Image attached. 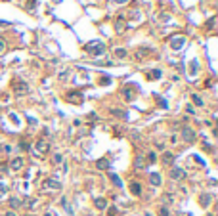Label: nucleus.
Returning <instances> with one entry per match:
<instances>
[{
	"instance_id": "2",
	"label": "nucleus",
	"mask_w": 218,
	"mask_h": 216,
	"mask_svg": "<svg viewBox=\"0 0 218 216\" xmlns=\"http://www.w3.org/2000/svg\"><path fill=\"white\" fill-rule=\"evenodd\" d=\"M44 187H46V189H52V191H58V189H61V184L56 182V180H46Z\"/></svg>"
},
{
	"instance_id": "14",
	"label": "nucleus",
	"mask_w": 218,
	"mask_h": 216,
	"mask_svg": "<svg viewBox=\"0 0 218 216\" xmlns=\"http://www.w3.org/2000/svg\"><path fill=\"white\" fill-rule=\"evenodd\" d=\"M96 207L98 209H105V201L103 199H96Z\"/></svg>"
},
{
	"instance_id": "23",
	"label": "nucleus",
	"mask_w": 218,
	"mask_h": 216,
	"mask_svg": "<svg viewBox=\"0 0 218 216\" xmlns=\"http://www.w3.org/2000/svg\"><path fill=\"white\" fill-rule=\"evenodd\" d=\"M61 161V155H54V163H59Z\"/></svg>"
},
{
	"instance_id": "22",
	"label": "nucleus",
	"mask_w": 218,
	"mask_h": 216,
	"mask_svg": "<svg viewBox=\"0 0 218 216\" xmlns=\"http://www.w3.org/2000/svg\"><path fill=\"white\" fill-rule=\"evenodd\" d=\"M4 48H6V44H4V40H0V54L4 52Z\"/></svg>"
},
{
	"instance_id": "5",
	"label": "nucleus",
	"mask_w": 218,
	"mask_h": 216,
	"mask_svg": "<svg viewBox=\"0 0 218 216\" xmlns=\"http://www.w3.org/2000/svg\"><path fill=\"white\" fill-rule=\"evenodd\" d=\"M96 166L100 168V170H105V168H109V161H107V159H100V161L96 163Z\"/></svg>"
},
{
	"instance_id": "16",
	"label": "nucleus",
	"mask_w": 218,
	"mask_h": 216,
	"mask_svg": "<svg viewBox=\"0 0 218 216\" xmlns=\"http://www.w3.org/2000/svg\"><path fill=\"white\" fill-rule=\"evenodd\" d=\"M209 203H211V197H209V195H205V197H201V205H203V207H207Z\"/></svg>"
},
{
	"instance_id": "13",
	"label": "nucleus",
	"mask_w": 218,
	"mask_h": 216,
	"mask_svg": "<svg viewBox=\"0 0 218 216\" xmlns=\"http://www.w3.org/2000/svg\"><path fill=\"white\" fill-rule=\"evenodd\" d=\"M163 161H165L167 165H170V163L174 161V155H170V153H165V157H163Z\"/></svg>"
},
{
	"instance_id": "24",
	"label": "nucleus",
	"mask_w": 218,
	"mask_h": 216,
	"mask_svg": "<svg viewBox=\"0 0 218 216\" xmlns=\"http://www.w3.org/2000/svg\"><path fill=\"white\" fill-rule=\"evenodd\" d=\"M161 216H168V210L167 209H161Z\"/></svg>"
},
{
	"instance_id": "19",
	"label": "nucleus",
	"mask_w": 218,
	"mask_h": 216,
	"mask_svg": "<svg viewBox=\"0 0 218 216\" xmlns=\"http://www.w3.org/2000/svg\"><path fill=\"white\" fill-rule=\"evenodd\" d=\"M10 203H12V207H13V209H15V207H19V205L23 203V201H19V199H12Z\"/></svg>"
},
{
	"instance_id": "3",
	"label": "nucleus",
	"mask_w": 218,
	"mask_h": 216,
	"mask_svg": "<svg viewBox=\"0 0 218 216\" xmlns=\"http://www.w3.org/2000/svg\"><path fill=\"white\" fill-rule=\"evenodd\" d=\"M182 136H184V140H186V142H193V140H195V132H193L191 128H184V130H182Z\"/></svg>"
},
{
	"instance_id": "25",
	"label": "nucleus",
	"mask_w": 218,
	"mask_h": 216,
	"mask_svg": "<svg viewBox=\"0 0 218 216\" xmlns=\"http://www.w3.org/2000/svg\"><path fill=\"white\" fill-rule=\"evenodd\" d=\"M6 216H15V214H13V212H8V214Z\"/></svg>"
},
{
	"instance_id": "9",
	"label": "nucleus",
	"mask_w": 218,
	"mask_h": 216,
	"mask_svg": "<svg viewBox=\"0 0 218 216\" xmlns=\"http://www.w3.org/2000/svg\"><path fill=\"white\" fill-rule=\"evenodd\" d=\"M37 149H39L40 153H44L46 149H48V146H46V142H44V140H40V142H37Z\"/></svg>"
},
{
	"instance_id": "1",
	"label": "nucleus",
	"mask_w": 218,
	"mask_h": 216,
	"mask_svg": "<svg viewBox=\"0 0 218 216\" xmlns=\"http://www.w3.org/2000/svg\"><path fill=\"white\" fill-rule=\"evenodd\" d=\"M84 50L88 52V54H96V56H100V54H103L105 46H103L102 42H90V44L84 46Z\"/></svg>"
},
{
	"instance_id": "10",
	"label": "nucleus",
	"mask_w": 218,
	"mask_h": 216,
	"mask_svg": "<svg viewBox=\"0 0 218 216\" xmlns=\"http://www.w3.org/2000/svg\"><path fill=\"white\" fill-rule=\"evenodd\" d=\"M67 100H69V102H80L82 96L80 94H67Z\"/></svg>"
},
{
	"instance_id": "20",
	"label": "nucleus",
	"mask_w": 218,
	"mask_h": 216,
	"mask_svg": "<svg viewBox=\"0 0 218 216\" xmlns=\"http://www.w3.org/2000/svg\"><path fill=\"white\" fill-rule=\"evenodd\" d=\"M111 113L115 115V117H124V113H122V111H119V109H113Z\"/></svg>"
},
{
	"instance_id": "18",
	"label": "nucleus",
	"mask_w": 218,
	"mask_h": 216,
	"mask_svg": "<svg viewBox=\"0 0 218 216\" xmlns=\"http://www.w3.org/2000/svg\"><path fill=\"white\" fill-rule=\"evenodd\" d=\"M191 98H193V102H195V105H203V100L199 96H191Z\"/></svg>"
},
{
	"instance_id": "15",
	"label": "nucleus",
	"mask_w": 218,
	"mask_h": 216,
	"mask_svg": "<svg viewBox=\"0 0 218 216\" xmlns=\"http://www.w3.org/2000/svg\"><path fill=\"white\" fill-rule=\"evenodd\" d=\"M111 180H113V182H115V185H119V187H121V180H119V176H117V174H111Z\"/></svg>"
},
{
	"instance_id": "4",
	"label": "nucleus",
	"mask_w": 218,
	"mask_h": 216,
	"mask_svg": "<svg viewBox=\"0 0 218 216\" xmlns=\"http://www.w3.org/2000/svg\"><path fill=\"white\" fill-rule=\"evenodd\" d=\"M170 178L172 180H182L184 178V170H182V168H172V170H170Z\"/></svg>"
},
{
	"instance_id": "21",
	"label": "nucleus",
	"mask_w": 218,
	"mask_h": 216,
	"mask_svg": "<svg viewBox=\"0 0 218 216\" xmlns=\"http://www.w3.org/2000/svg\"><path fill=\"white\" fill-rule=\"evenodd\" d=\"M126 56V52L124 50H117V57H124Z\"/></svg>"
},
{
	"instance_id": "11",
	"label": "nucleus",
	"mask_w": 218,
	"mask_h": 216,
	"mask_svg": "<svg viewBox=\"0 0 218 216\" xmlns=\"http://www.w3.org/2000/svg\"><path fill=\"white\" fill-rule=\"evenodd\" d=\"M182 44H184V37L176 38V40H174V42H172V48H174V50H178V48H180V46H182Z\"/></svg>"
},
{
	"instance_id": "17",
	"label": "nucleus",
	"mask_w": 218,
	"mask_h": 216,
	"mask_svg": "<svg viewBox=\"0 0 218 216\" xmlns=\"http://www.w3.org/2000/svg\"><path fill=\"white\" fill-rule=\"evenodd\" d=\"M115 27H117V31H119V33L122 31V17H119V19H117V23H115Z\"/></svg>"
},
{
	"instance_id": "12",
	"label": "nucleus",
	"mask_w": 218,
	"mask_h": 216,
	"mask_svg": "<svg viewBox=\"0 0 218 216\" xmlns=\"http://www.w3.org/2000/svg\"><path fill=\"white\" fill-rule=\"evenodd\" d=\"M130 189H132V193H134V195H140V193H142V189H140V184H136V182H134L132 185H130Z\"/></svg>"
},
{
	"instance_id": "8",
	"label": "nucleus",
	"mask_w": 218,
	"mask_h": 216,
	"mask_svg": "<svg viewBox=\"0 0 218 216\" xmlns=\"http://www.w3.org/2000/svg\"><path fill=\"white\" fill-rule=\"evenodd\" d=\"M149 180H151V184H153V185H159L161 184V176H159V174H155V172L149 176Z\"/></svg>"
},
{
	"instance_id": "6",
	"label": "nucleus",
	"mask_w": 218,
	"mask_h": 216,
	"mask_svg": "<svg viewBox=\"0 0 218 216\" xmlns=\"http://www.w3.org/2000/svg\"><path fill=\"white\" fill-rule=\"evenodd\" d=\"M15 92H17V94H25V92H27V84L25 82L15 84Z\"/></svg>"
},
{
	"instance_id": "7",
	"label": "nucleus",
	"mask_w": 218,
	"mask_h": 216,
	"mask_svg": "<svg viewBox=\"0 0 218 216\" xmlns=\"http://www.w3.org/2000/svg\"><path fill=\"white\" fill-rule=\"evenodd\" d=\"M21 166H23V161H21V159H13L12 161V168H13V170H19Z\"/></svg>"
}]
</instances>
